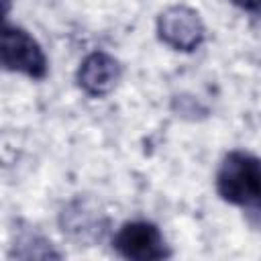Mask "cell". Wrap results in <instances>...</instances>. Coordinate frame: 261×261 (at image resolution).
<instances>
[{"mask_svg": "<svg viewBox=\"0 0 261 261\" xmlns=\"http://www.w3.org/2000/svg\"><path fill=\"white\" fill-rule=\"evenodd\" d=\"M216 192L261 228V157L247 151L226 153L216 171Z\"/></svg>", "mask_w": 261, "mask_h": 261, "instance_id": "cell-1", "label": "cell"}, {"mask_svg": "<svg viewBox=\"0 0 261 261\" xmlns=\"http://www.w3.org/2000/svg\"><path fill=\"white\" fill-rule=\"evenodd\" d=\"M0 55L2 65L8 71H16L33 80H43L47 75V57L41 45L20 27L4 24Z\"/></svg>", "mask_w": 261, "mask_h": 261, "instance_id": "cell-2", "label": "cell"}, {"mask_svg": "<svg viewBox=\"0 0 261 261\" xmlns=\"http://www.w3.org/2000/svg\"><path fill=\"white\" fill-rule=\"evenodd\" d=\"M157 35L161 43L171 47L173 51L190 53L204 43L206 29L200 14L194 8L186 4H173L159 14Z\"/></svg>", "mask_w": 261, "mask_h": 261, "instance_id": "cell-3", "label": "cell"}, {"mask_svg": "<svg viewBox=\"0 0 261 261\" xmlns=\"http://www.w3.org/2000/svg\"><path fill=\"white\" fill-rule=\"evenodd\" d=\"M112 245L120 257L135 261H155L171 255L161 230L147 220L124 222L116 230Z\"/></svg>", "mask_w": 261, "mask_h": 261, "instance_id": "cell-4", "label": "cell"}, {"mask_svg": "<svg viewBox=\"0 0 261 261\" xmlns=\"http://www.w3.org/2000/svg\"><path fill=\"white\" fill-rule=\"evenodd\" d=\"M122 73L120 63L106 51H94L77 67V86L92 98H102L114 90Z\"/></svg>", "mask_w": 261, "mask_h": 261, "instance_id": "cell-5", "label": "cell"}, {"mask_svg": "<svg viewBox=\"0 0 261 261\" xmlns=\"http://www.w3.org/2000/svg\"><path fill=\"white\" fill-rule=\"evenodd\" d=\"M234 6H239L245 12L251 14H261V0H230Z\"/></svg>", "mask_w": 261, "mask_h": 261, "instance_id": "cell-6", "label": "cell"}]
</instances>
